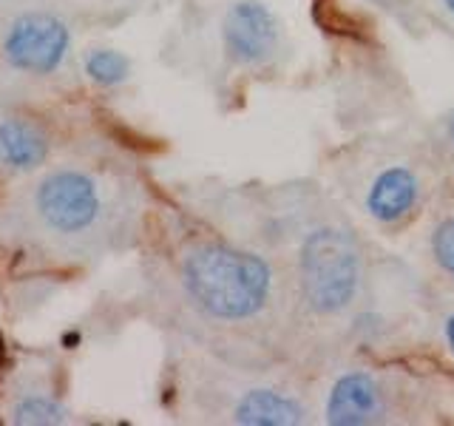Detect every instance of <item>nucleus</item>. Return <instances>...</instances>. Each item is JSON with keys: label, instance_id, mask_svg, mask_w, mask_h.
<instances>
[{"label": "nucleus", "instance_id": "1", "mask_svg": "<svg viewBox=\"0 0 454 426\" xmlns=\"http://www.w3.org/2000/svg\"><path fill=\"white\" fill-rule=\"evenodd\" d=\"M184 290L207 316L245 321L259 316L273 293V270L262 256L227 245H205L182 264Z\"/></svg>", "mask_w": 454, "mask_h": 426}, {"label": "nucleus", "instance_id": "2", "mask_svg": "<svg viewBox=\"0 0 454 426\" xmlns=\"http://www.w3.org/2000/svg\"><path fill=\"white\" fill-rule=\"evenodd\" d=\"M298 273L307 304L333 316L347 310L361 288V253L355 241L335 227H324L304 239L298 250Z\"/></svg>", "mask_w": 454, "mask_h": 426}, {"label": "nucleus", "instance_id": "3", "mask_svg": "<svg viewBox=\"0 0 454 426\" xmlns=\"http://www.w3.org/2000/svg\"><path fill=\"white\" fill-rule=\"evenodd\" d=\"M71 46L68 26L46 12L20 14L12 23L4 40V54L9 66L26 75H51L60 68Z\"/></svg>", "mask_w": 454, "mask_h": 426}, {"label": "nucleus", "instance_id": "4", "mask_svg": "<svg viewBox=\"0 0 454 426\" xmlns=\"http://www.w3.org/2000/svg\"><path fill=\"white\" fill-rule=\"evenodd\" d=\"M37 210L43 222L57 233H82L99 217V193L89 174L80 170H57L37 188Z\"/></svg>", "mask_w": 454, "mask_h": 426}, {"label": "nucleus", "instance_id": "5", "mask_svg": "<svg viewBox=\"0 0 454 426\" xmlns=\"http://www.w3.org/2000/svg\"><path fill=\"white\" fill-rule=\"evenodd\" d=\"M224 49L236 63L259 66L278 49V20L259 0H239L224 14L222 23Z\"/></svg>", "mask_w": 454, "mask_h": 426}, {"label": "nucleus", "instance_id": "6", "mask_svg": "<svg viewBox=\"0 0 454 426\" xmlns=\"http://www.w3.org/2000/svg\"><path fill=\"white\" fill-rule=\"evenodd\" d=\"M383 401L378 383L366 373H347L335 381L326 401V421L335 426H364L378 421Z\"/></svg>", "mask_w": 454, "mask_h": 426}, {"label": "nucleus", "instance_id": "7", "mask_svg": "<svg viewBox=\"0 0 454 426\" xmlns=\"http://www.w3.org/2000/svg\"><path fill=\"white\" fill-rule=\"evenodd\" d=\"M418 179L409 168H387L366 193V210L380 225H395L418 205Z\"/></svg>", "mask_w": 454, "mask_h": 426}, {"label": "nucleus", "instance_id": "8", "mask_svg": "<svg viewBox=\"0 0 454 426\" xmlns=\"http://www.w3.org/2000/svg\"><path fill=\"white\" fill-rule=\"evenodd\" d=\"M236 421L247 426H295L307 421V412L278 390H250L236 404Z\"/></svg>", "mask_w": 454, "mask_h": 426}, {"label": "nucleus", "instance_id": "9", "mask_svg": "<svg viewBox=\"0 0 454 426\" xmlns=\"http://www.w3.org/2000/svg\"><path fill=\"white\" fill-rule=\"evenodd\" d=\"M49 139L37 125L26 120L0 122V160L14 170H32L46 162Z\"/></svg>", "mask_w": 454, "mask_h": 426}, {"label": "nucleus", "instance_id": "10", "mask_svg": "<svg viewBox=\"0 0 454 426\" xmlns=\"http://www.w3.org/2000/svg\"><path fill=\"white\" fill-rule=\"evenodd\" d=\"M12 421L23 423V426H54V423H66L68 421V409L46 395H28L23 401L14 404L12 409Z\"/></svg>", "mask_w": 454, "mask_h": 426}, {"label": "nucleus", "instance_id": "11", "mask_svg": "<svg viewBox=\"0 0 454 426\" xmlns=\"http://www.w3.org/2000/svg\"><path fill=\"white\" fill-rule=\"evenodd\" d=\"M128 71H131L128 57L114 49H97L85 57V75L97 85H117L128 77Z\"/></svg>", "mask_w": 454, "mask_h": 426}, {"label": "nucleus", "instance_id": "12", "mask_svg": "<svg viewBox=\"0 0 454 426\" xmlns=\"http://www.w3.org/2000/svg\"><path fill=\"white\" fill-rule=\"evenodd\" d=\"M432 253L437 264L446 270V273L454 279V217L440 222L432 233Z\"/></svg>", "mask_w": 454, "mask_h": 426}, {"label": "nucleus", "instance_id": "13", "mask_svg": "<svg viewBox=\"0 0 454 426\" xmlns=\"http://www.w3.org/2000/svg\"><path fill=\"white\" fill-rule=\"evenodd\" d=\"M446 341H449V347H451V352H454V312L446 319Z\"/></svg>", "mask_w": 454, "mask_h": 426}, {"label": "nucleus", "instance_id": "14", "mask_svg": "<svg viewBox=\"0 0 454 426\" xmlns=\"http://www.w3.org/2000/svg\"><path fill=\"white\" fill-rule=\"evenodd\" d=\"M443 4H446V6H449V12L454 14V0H443Z\"/></svg>", "mask_w": 454, "mask_h": 426}, {"label": "nucleus", "instance_id": "15", "mask_svg": "<svg viewBox=\"0 0 454 426\" xmlns=\"http://www.w3.org/2000/svg\"><path fill=\"white\" fill-rule=\"evenodd\" d=\"M451 137H454V114H451Z\"/></svg>", "mask_w": 454, "mask_h": 426}]
</instances>
